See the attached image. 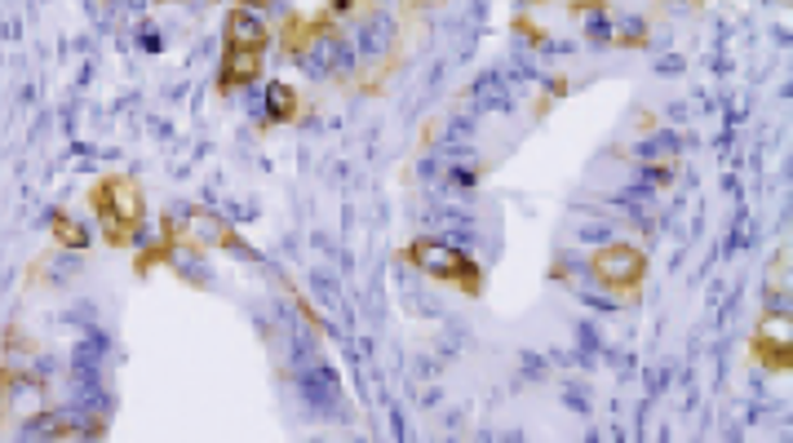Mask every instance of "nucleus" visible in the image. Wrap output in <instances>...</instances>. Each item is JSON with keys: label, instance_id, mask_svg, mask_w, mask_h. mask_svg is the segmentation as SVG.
<instances>
[{"label": "nucleus", "instance_id": "nucleus-1", "mask_svg": "<svg viewBox=\"0 0 793 443\" xmlns=\"http://www.w3.org/2000/svg\"><path fill=\"white\" fill-rule=\"evenodd\" d=\"M261 40H267V31H261V23H257V18H248V14H231V36H227V85L248 80V76L257 72Z\"/></svg>", "mask_w": 793, "mask_h": 443}, {"label": "nucleus", "instance_id": "nucleus-3", "mask_svg": "<svg viewBox=\"0 0 793 443\" xmlns=\"http://www.w3.org/2000/svg\"><path fill=\"white\" fill-rule=\"evenodd\" d=\"M417 262L426 266V270H435V275H444V280H457L461 289H474V280H479V275H474L465 262L448 257V253L435 249V244H417Z\"/></svg>", "mask_w": 793, "mask_h": 443}, {"label": "nucleus", "instance_id": "nucleus-2", "mask_svg": "<svg viewBox=\"0 0 793 443\" xmlns=\"http://www.w3.org/2000/svg\"><path fill=\"white\" fill-rule=\"evenodd\" d=\"M594 270L603 275L612 289H629V284L643 280V257L634 253V249H625V244H616V249H607V253L594 257Z\"/></svg>", "mask_w": 793, "mask_h": 443}, {"label": "nucleus", "instance_id": "nucleus-4", "mask_svg": "<svg viewBox=\"0 0 793 443\" xmlns=\"http://www.w3.org/2000/svg\"><path fill=\"white\" fill-rule=\"evenodd\" d=\"M754 351L776 364V368H789V319H767L758 332H754Z\"/></svg>", "mask_w": 793, "mask_h": 443}]
</instances>
